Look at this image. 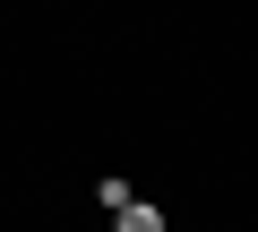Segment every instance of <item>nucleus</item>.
I'll return each mask as SVG.
<instances>
[{"label": "nucleus", "instance_id": "1", "mask_svg": "<svg viewBox=\"0 0 258 232\" xmlns=\"http://www.w3.org/2000/svg\"><path fill=\"white\" fill-rule=\"evenodd\" d=\"M112 232H164V206H147V198H138V206H120Z\"/></svg>", "mask_w": 258, "mask_h": 232}]
</instances>
